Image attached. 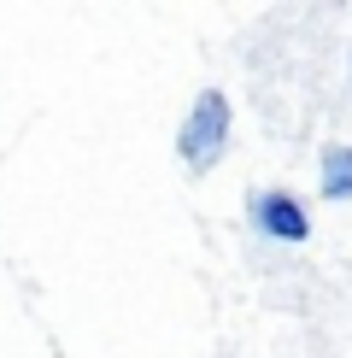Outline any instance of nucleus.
Wrapping results in <instances>:
<instances>
[{
  "label": "nucleus",
  "mask_w": 352,
  "mask_h": 358,
  "mask_svg": "<svg viewBox=\"0 0 352 358\" xmlns=\"http://www.w3.org/2000/svg\"><path fill=\"white\" fill-rule=\"evenodd\" d=\"M323 200H352V147L323 153Z\"/></svg>",
  "instance_id": "nucleus-3"
},
{
  "label": "nucleus",
  "mask_w": 352,
  "mask_h": 358,
  "mask_svg": "<svg viewBox=\"0 0 352 358\" xmlns=\"http://www.w3.org/2000/svg\"><path fill=\"white\" fill-rule=\"evenodd\" d=\"M176 147H182L188 171H212L217 159H223V147H229V100L217 94V88H200L194 94V112H188Z\"/></svg>",
  "instance_id": "nucleus-1"
},
{
  "label": "nucleus",
  "mask_w": 352,
  "mask_h": 358,
  "mask_svg": "<svg viewBox=\"0 0 352 358\" xmlns=\"http://www.w3.org/2000/svg\"><path fill=\"white\" fill-rule=\"evenodd\" d=\"M253 223L264 235H276V241H305L311 235V217H305V206L293 200V194H282V188H264V194H253Z\"/></svg>",
  "instance_id": "nucleus-2"
}]
</instances>
